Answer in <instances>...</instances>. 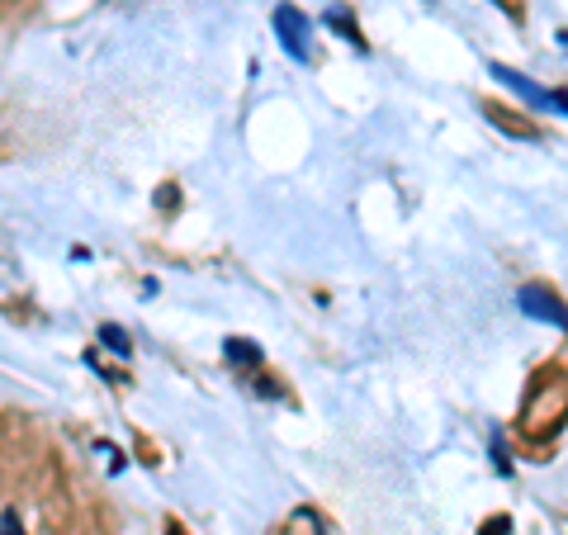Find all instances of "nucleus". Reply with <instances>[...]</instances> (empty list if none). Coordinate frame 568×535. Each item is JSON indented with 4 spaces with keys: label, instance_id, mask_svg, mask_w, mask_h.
<instances>
[{
    "label": "nucleus",
    "instance_id": "obj_4",
    "mask_svg": "<svg viewBox=\"0 0 568 535\" xmlns=\"http://www.w3.org/2000/svg\"><path fill=\"white\" fill-rule=\"evenodd\" d=\"M228 360H237V365H261V346H251V341H242V337H228Z\"/></svg>",
    "mask_w": 568,
    "mask_h": 535
},
{
    "label": "nucleus",
    "instance_id": "obj_5",
    "mask_svg": "<svg viewBox=\"0 0 568 535\" xmlns=\"http://www.w3.org/2000/svg\"><path fill=\"white\" fill-rule=\"evenodd\" d=\"M100 337H105V346L114 351V356H128V351H133L128 332H124V327H114V322H105V327H100Z\"/></svg>",
    "mask_w": 568,
    "mask_h": 535
},
{
    "label": "nucleus",
    "instance_id": "obj_7",
    "mask_svg": "<svg viewBox=\"0 0 568 535\" xmlns=\"http://www.w3.org/2000/svg\"><path fill=\"white\" fill-rule=\"evenodd\" d=\"M0 535H24V531H19V521H15V512H5V521H0Z\"/></svg>",
    "mask_w": 568,
    "mask_h": 535
},
{
    "label": "nucleus",
    "instance_id": "obj_1",
    "mask_svg": "<svg viewBox=\"0 0 568 535\" xmlns=\"http://www.w3.org/2000/svg\"><path fill=\"white\" fill-rule=\"evenodd\" d=\"M516 308H521L526 318L554 322L559 332H568V304L554 294L550 285H521V294H516Z\"/></svg>",
    "mask_w": 568,
    "mask_h": 535
},
{
    "label": "nucleus",
    "instance_id": "obj_8",
    "mask_svg": "<svg viewBox=\"0 0 568 535\" xmlns=\"http://www.w3.org/2000/svg\"><path fill=\"white\" fill-rule=\"evenodd\" d=\"M166 535H185V526H176V521H171V526H166Z\"/></svg>",
    "mask_w": 568,
    "mask_h": 535
},
{
    "label": "nucleus",
    "instance_id": "obj_6",
    "mask_svg": "<svg viewBox=\"0 0 568 535\" xmlns=\"http://www.w3.org/2000/svg\"><path fill=\"white\" fill-rule=\"evenodd\" d=\"M512 531V517H488V526H483V535H507Z\"/></svg>",
    "mask_w": 568,
    "mask_h": 535
},
{
    "label": "nucleus",
    "instance_id": "obj_3",
    "mask_svg": "<svg viewBox=\"0 0 568 535\" xmlns=\"http://www.w3.org/2000/svg\"><path fill=\"white\" fill-rule=\"evenodd\" d=\"M493 76L502 81V86L512 90V95H521L531 109H554V90H540L531 81V76H521V72H512V67H493Z\"/></svg>",
    "mask_w": 568,
    "mask_h": 535
},
{
    "label": "nucleus",
    "instance_id": "obj_2",
    "mask_svg": "<svg viewBox=\"0 0 568 535\" xmlns=\"http://www.w3.org/2000/svg\"><path fill=\"white\" fill-rule=\"evenodd\" d=\"M275 34H280V48L294 62H308V38H313V24L303 15L299 5H280L275 10Z\"/></svg>",
    "mask_w": 568,
    "mask_h": 535
}]
</instances>
